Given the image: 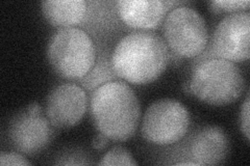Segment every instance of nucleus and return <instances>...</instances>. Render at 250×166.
I'll return each mask as SVG.
<instances>
[{"label": "nucleus", "mask_w": 250, "mask_h": 166, "mask_svg": "<svg viewBox=\"0 0 250 166\" xmlns=\"http://www.w3.org/2000/svg\"><path fill=\"white\" fill-rule=\"evenodd\" d=\"M185 2L162 0H121L117 2L118 15L125 25L130 28L148 31L158 28L173 5Z\"/></svg>", "instance_id": "9d476101"}, {"label": "nucleus", "mask_w": 250, "mask_h": 166, "mask_svg": "<svg viewBox=\"0 0 250 166\" xmlns=\"http://www.w3.org/2000/svg\"><path fill=\"white\" fill-rule=\"evenodd\" d=\"M108 141L109 138L107 136H105L103 133L98 132L92 140V146L94 148L97 149V151H103L104 148H105L108 146Z\"/></svg>", "instance_id": "a211bd4d"}, {"label": "nucleus", "mask_w": 250, "mask_h": 166, "mask_svg": "<svg viewBox=\"0 0 250 166\" xmlns=\"http://www.w3.org/2000/svg\"><path fill=\"white\" fill-rule=\"evenodd\" d=\"M118 77L114 73L111 57L107 52L100 53L95 61V65L90 70V72L85 75L83 79H81V86L85 90V92H92L98 89L99 86L105 83L118 80Z\"/></svg>", "instance_id": "ddd939ff"}, {"label": "nucleus", "mask_w": 250, "mask_h": 166, "mask_svg": "<svg viewBox=\"0 0 250 166\" xmlns=\"http://www.w3.org/2000/svg\"><path fill=\"white\" fill-rule=\"evenodd\" d=\"M47 58L60 77L81 80L95 65L96 48L84 30L77 27L61 28L49 39Z\"/></svg>", "instance_id": "20e7f679"}, {"label": "nucleus", "mask_w": 250, "mask_h": 166, "mask_svg": "<svg viewBox=\"0 0 250 166\" xmlns=\"http://www.w3.org/2000/svg\"><path fill=\"white\" fill-rule=\"evenodd\" d=\"M163 35L172 53L184 58L199 56L208 43L205 19L196 10L185 4L173 7L166 15Z\"/></svg>", "instance_id": "39448f33"}, {"label": "nucleus", "mask_w": 250, "mask_h": 166, "mask_svg": "<svg viewBox=\"0 0 250 166\" xmlns=\"http://www.w3.org/2000/svg\"><path fill=\"white\" fill-rule=\"evenodd\" d=\"M48 118L42 114H30L26 110L16 115L9 128L13 148L23 155L41 153L51 142L54 132Z\"/></svg>", "instance_id": "1a4fd4ad"}, {"label": "nucleus", "mask_w": 250, "mask_h": 166, "mask_svg": "<svg viewBox=\"0 0 250 166\" xmlns=\"http://www.w3.org/2000/svg\"><path fill=\"white\" fill-rule=\"evenodd\" d=\"M189 125L190 114L184 104L173 99H161L146 109L141 132L152 145L170 146L185 137Z\"/></svg>", "instance_id": "423d86ee"}, {"label": "nucleus", "mask_w": 250, "mask_h": 166, "mask_svg": "<svg viewBox=\"0 0 250 166\" xmlns=\"http://www.w3.org/2000/svg\"><path fill=\"white\" fill-rule=\"evenodd\" d=\"M26 111L30 114H42L41 111V106L38 104V103H33V104H30L27 108H26Z\"/></svg>", "instance_id": "6ab92c4d"}, {"label": "nucleus", "mask_w": 250, "mask_h": 166, "mask_svg": "<svg viewBox=\"0 0 250 166\" xmlns=\"http://www.w3.org/2000/svg\"><path fill=\"white\" fill-rule=\"evenodd\" d=\"M89 98L85 90L75 83L56 86L46 99V117L56 128L74 127L88 109Z\"/></svg>", "instance_id": "6e6552de"}, {"label": "nucleus", "mask_w": 250, "mask_h": 166, "mask_svg": "<svg viewBox=\"0 0 250 166\" xmlns=\"http://www.w3.org/2000/svg\"><path fill=\"white\" fill-rule=\"evenodd\" d=\"M45 19L54 27H75L83 20L88 10L84 0H46L41 3Z\"/></svg>", "instance_id": "f8f14e48"}, {"label": "nucleus", "mask_w": 250, "mask_h": 166, "mask_svg": "<svg viewBox=\"0 0 250 166\" xmlns=\"http://www.w3.org/2000/svg\"><path fill=\"white\" fill-rule=\"evenodd\" d=\"M99 165H122V166H134L138 163L132 158L131 154L126 148L122 147H115L104 154L98 163Z\"/></svg>", "instance_id": "4468645a"}, {"label": "nucleus", "mask_w": 250, "mask_h": 166, "mask_svg": "<svg viewBox=\"0 0 250 166\" xmlns=\"http://www.w3.org/2000/svg\"><path fill=\"white\" fill-rule=\"evenodd\" d=\"M244 88V76L234 62L213 58L194 67L185 90L208 104L223 106L236 102Z\"/></svg>", "instance_id": "7ed1b4c3"}, {"label": "nucleus", "mask_w": 250, "mask_h": 166, "mask_svg": "<svg viewBox=\"0 0 250 166\" xmlns=\"http://www.w3.org/2000/svg\"><path fill=\"white\" fill-rule=\"evenodd\" d=\"M249 93H247L246 99L243 104L241 106V111H240V117H239V124H240V129L242 133L244 134L247 140L250 139V123H249Z\"/></svg>", "instance_id": "dca6fc26"}, {"label": "nucleus", "mask_w": 250, "mask_h": 166, "mask_svg": "<svg viewBox=\"0 0 250 166\" xmlns=\"http://www.w3.org/2000/svg\"><path fill=\"white\" fill-rule=\"evenodd\" d=\"M210 10L216 14H236L247 12L250 6L249 0H215L209 2Z\"/></svg>", "instance_id": "2eb2a0df"}, {"label": "nucleus", "mask_w": 250, "mask_h": 166, "mask_svg": "<svg viewBox=\"0 0 250 166\" xmlns=\"http://www.w3.org/2000/svg\"><path fill=\"white\" fill-rule=\"evenodd\" d=\"M250 13L241 12L224 17L217 25L208 51H203L196 65L208 59L222 58L236 62L249 59Z\"/></svg>", "instance_id": "0eeeda50"}, {"label": "nucleus", "mask_w": 250, "mask_h": 166, "mask_svg": "<svg viewBox=\"0 0 250 166\" xmlns=\"http://www.w3.org/2000/svg\"><path fill=\"white\" fill-rule=\"evenodd\" d=\"M165 41L151 31H134L122 37L111 56L114 73L126 82L144 85L156 80L168 66Z\"/></svg>", "instance_id": "f257e3e1"}, {"label": "nucleus", "mask_w": 250, "mask_h": 166, "mask_svg": "<svg viewBox=\"0 0 250 166\" xmlns=\"http://www.w3.org/2000/svg\"><path fill=\"white\" fill-rule=\"evenodd\" d=\"M90 113L98 132L113 141L135 135L140 122V103L136 92L124 81L99 86L90 93Z\"/></svg>", "instance_id": "f03ea898"}, {"label": "nucleus", "mask_w": 250, "mask_h": 166, "mask_svg": "<svg viewBox=\"0 0 250 166\" xmlns=\"http://www.w3.org/2000/svg\"><path fill=\"white\" fill-rule=\"evenodd\" d=\"M0 165L7 166H26L31 165V162L28 161L25 157H23L21 153H6L2 152L0 154Z\"/></svg>", "instance_id": "f3484780"}, {"label": "nucleus", "mask_w": 250, "mask_h": 166, "mask_svg": "<svg viewBox=\"0 0 250 166\" xmlns=\"http://www.w3.org/2000/svg\"><path fill=\"white\" fill-rule=\"evenodd\" d=\"M191 159L199 165L220 164L228 157L229 141L226 133L216 126L201 129L191 144Z\"/></svg>", "instance_id": "9b49d317"}, {"label": "nucleus", "mask_w": 250, "mask_h": 166, "mask_svg": "<svg viewBox=\"0 0 250 166\" xmlns=\"http://www.w3.org/2000/svg\"><path fill=\"white\" fill-rule=\"evenodd\" d=\"M176 165H184V166H186V165H195V166H198V165H199V163L191 159V160H188V161L177 162V163H176Z\"/></svg>", "instance_id": "aec40b11"}]
</instances>
